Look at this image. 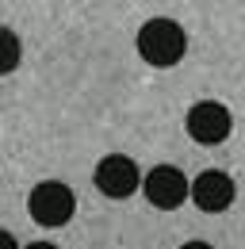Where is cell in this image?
<instances>
[{
	"instance_id": "cell-10",
	"label": "cell",
	"mask_w": 245,
	"mask_h": 249,
	"mask_svg": "<svg viewBox=\"0 0 245 249\" xmlns=\"http://www.w3.org/2000/svg\"><path fill=\"white\" fill-rule=\"evenodd\" d=\"M27 249H58L54 242H35V246H27Z\"/></svg>"
},
{
	"instance_id": "cell-2",
	"label": "cell",
	"mask_w": 245,
	"mask_h": 249,
	"mask_svg": "<svg viewBox=\"0 0 245 249\" xmlns=\"http://www.w3.org/2000/svg\"><path fill=\"white\" fill-rule=\"evenodd\" d=\"M27 211L38 226H65L77 211V196L65 180H42V184L31 188Z\"/></svg>"
},
{
	"instance_id": "cell-8",
	"label": "cell",
	"mask_w": 245,
	"mask_h": 249,
	"mask_svg": "<svg viewBox=\"0 0 245 249\" xmlns=\"http://www.w3.org/2000/svg\"><path fill=\"white\" fill-rule=\"evenodd\" d=\"M0 249H19V242H16V238H12L4 226H0Z\"/></svg>"
},
{
	"instance_id": "cell-7",
	"label": "cell",
	"mask_w": 245,
	"mask_h": 249,
	"mask_svg": "<svg viewBox=\"0 0 245 249\" xmlns=\"http://www.w3.org/2000/svg\"><path fill=\"white\" fill-rule=\"evenodd\" d=\"M23 58V46H19V35L8 31V27H0V77H8V73H16V65Z\"/></svg>"
},
{
	"instance_id": "cell-9",
	"label": "cell",
	"mask_w": 245,
	"mask_h": 249,
	"mask_svg": "<svg viewBox=\"0 0 245 249\" xmlns=\"http://www.w3.org/2000/svg\"><path fill=\"white\" fill-rule=\"evenodd\" d=\"M180 249H214V246H211V242H184Z\"/></svg>"
},
{
	"instance_id": "cell-3",
	"label": "cell",
	"mask_w": 245,
	"mask_h": 249,
	"mask_svg": "<svg viewBox=\"0 0 245 249\" xmlns=\"http://www.w3.org/2000/svg\"><path fill=\"white\" fill-rule=\"evenodd\" d=\"M184 126H188L192 142H199V146H218V142L230 138V130H234V115H230V107L218 104V100H199V104L188 107Z\"/></svg>"
},
{
	"instance_id": "cell-5",
	"label": "cell",
	"mask_w": 245,
	"mask_h": 249,
	"mask_svg": "<svg viewBox=\"0 0 245 249\" xmlns=\"http://www.w3.org/2000/svg\"><path fill=\"white\" fill-rule=\"evenodd\" d=\"M142 192H146V199L157 211H176L192 196V184H188V177L176 165H153L146 173V180H142Z\"/></svg>"
},
{
	"instance_id": "cell-1",
	"label": "cell",
	"mask_w": 245,
	"mask_h": 249,
	"mask_svg": "<svg viewBox=\"0 0 245 249\" xmlns=\"http://www.w3.org/2000/svg\"><path fill=\"white\" fill-rule=\"evenodd\" d=\"M138 58L146 65H157V69H173L188 54V35L176 19L169 16H157V19H146L138 27Z\"/></svg>"
},
{
	"instance_id": "cell-6",
	"label": "cell",
	"mask_w": 245,
	"mask_h": 249,
	"mask_svg": "<svg viewBox=\"0 0 245 249\" xmlns=\"http://www.w3.org/2000/svg\"><path fill=\"white\" fill-rule=\"evenodd\" d=\"M234 196H238L234 177L222 173V169H207V173H199V177L192 180V203H195L199 211H207V215L226 211V207L234 203Z\"/></svg>"
},
{
	"instance_id": "cell-4",
	"label": "cell",
	"mask_w": 245,
	"mask_h": 249,
	"mask_svg": "<svg viewBox=\"0 0 245 249\" xmlns=\"http://www.w3.org/2000/svg\"><path fill=\"white\" fill-rule=\"evenodd\" d=\"M142 169L138 161L126 154H107L96 165V188L107 196V199H130L138 188H142Z\"/></svg>"
}]
</instances>
